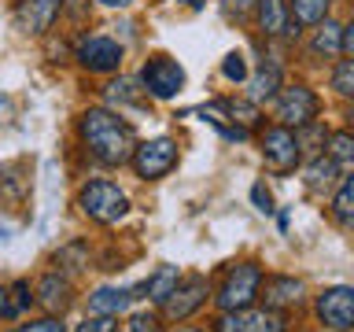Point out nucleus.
<instances>
[{"instance_id": "1", "label": "nucleus", "mask_w": 354, "mask_h": 332, "mask_svg": "<svg viewBox=\"0 0 354 332\" xmlns=\"http://www.w3.org/2000/svg\"><path fill=\"white\" fill-rule=\"evenodd\" d=\"M77 137H82L85 151L104 166L129 163L133 148H137V133H133V126L126 118H118L115 111H107V107H88L85 115L77 118Z\"/></svg>"}, {"instance_id": "2", "label": "nucleus", "mask_w": 354, "mask_h": 332, "mask_svg": "<svg viewBox=\"0 0 354 332\" xmlns=\"http://www.w3.org/2000/svg\"><path fill=\"white\" fill-rule=\"evenodd\" d=\"M262 266L259 262H236L229 266L225 277H221V288L214 295L218 310H243V306H254V299L262 292Z\"/></svg>"}, {"instance_id": "3", "label": "nucleus", "mask_w": 354, "mask_h": 332, "mask_svg": "<svg viewBox=\"0 0 354 332\" xmlns=\"http://www.w3.org/2000/svg\"><path fill=\"white\" fill-rule=\"evenodd\" d=\"M77 207H82L85 218L100 221V225H115V221L126 218L129 199L115 181H88L82 192H77Z\"/></svg>"}, {"instance_id": "4", "label": "nucleus", "mask_w": 354, "mask_h": 332, "mask_svg": "<svg viewBox=\"0 0 354 332\" xmlns=\"http://www.w3.org/2000/svg\"><path fill=\"white\" fill-rule=\"evenodd\" d=\"M214 332H288V317L270 306L221 310L214 321Z\"/></svg>"}, {"instance_id": "5", "label": "nucleus", "mask_w": 354, "mask_h": 332, "mask_svg": "<svg viewBox=\"0 0 354 332\" xmlns=\"http://www.w3.org/2000/svg\"><path fill=\"white\" fill-rule=\"evenodd\" d=\"M259 148H262V159L273 174H292L299 159H303V148H299V137L288 126H270L262 129L259 137Z\"/></svg>"}, {"instance_id": "6", "label": "nucleus", "mask_w": 354, "mask_h": 332, "mask_svg": "<svg viewBox=\"0 0 354 332\" xmlns=\"http://www.w3.org/2000/svg\"><path fill=\"white\" fill-rule=\"evenodd\" d=\"M140 85L155 100H174L185 89V66L177 59H170V55H151L140 66Z\"/></svg>"}, {"instance_id": "7", "label": "nucleus", "mask_w": 354, "mask_h": 332, "mask_svg": "<svg viewBox=\"0 0 354 332\" xmlns=\"http://www.w3.org/2000/svg\"><path fill=\"white\" fill-rule=\"evenodd\" d=\"M133 170H137L140 181H159L177 166V144L170 137H155V140H144L133 148Z\"/></svg>"}, {"instance_id": "8", "label": "nucleus", "mask_w": 354, "mask_h": 332, "mask_svg": "<svg viewBox=\"0 0 354 332\" xmlns=\"http://www.w3.org/2000/svg\"><path fill=\"white\" fill-rule=\"evenodd\" d=\"M317 107H321V100L310 85H284L277 93V118L288 129H303L306 122H314Z\"/></svg>"}, {"instance_id": "9", "label": "nucleus", "mask_w": 354, "mask_h": 332, "mask_svg": "<svg viewBox=\"0 0 354 332\" xmlns=\"http://www.w3.org/2000/svg\"><path fill=\"white\" fill-rule=\"evenodd\" d=\"M317 317L332 332H351L354 329V288H347V284L325 288L317 295Z\"/></svg>"}, {"instance_id": "10", "label": "nucleus", "mask_w": 354, "mask_h": 332, "mask_svg": "<svg viewBox=\"0 0 354 332\" xmlns=\"http://www.w3.org/2000/svg\"><path fill=\"white\" fill-rule=\"evenodd\" d=\"M207 295H210V284H207L203 273L181 277V281H177V288L170 292V299L162 303V310H166V317H170V321H188L199 306L207 303Z\"/></svg>"}, {"instance_id": "11", "label": "nucleus", "mask_w": 354, "mask_h": 332, "mask_svg": "<svg viewBox=\"0 0 354 332\" xmlns=\"http://www.w3.org/2000/svg\"><path fill=\"white\" fill-rule=\"evenodd\" d=\"M77 63L88 74H111L122 66V44L115 37H85L77 44Z\"/></svg>"}, {"instance_id": "12", "label": "nucleus", "mask_w": 354, "mask_h": 332, "mask_svg": "<svg viewBox=\"0 0 354 332\" xmlns=\"http://www.w3.org/2000/svg\"><path fill=\"white\" fill-rule=\"evenodd\" d=\"M259 299L270 310H292L306 299V284L299 281V277H284V273H273V277H262V292Z\"/></svg>"}, {"instance_id": "13", "label": "nucleus", "mask_w": 354, "mask_h": 332, "mask_svg": "<svg viewBox=\"0 0 354 332\" xmlns=\"http://www.w3.org/2000/svg\"><path fill=\"white\" fill-rule=\"evenodd\" d=\"M63 11V0H19L15 26L22 33H48Z\"/></svg>"}, {"instance_id": "14", "label": "nucleus", "mask_w": 354, "mask_h": 332, "mask_svg": "<svg viewBox=\"0 0 354 332\" xmlns=\"http://www.w3.org/2000/svg\"><path fill=\"white\" fill-rule=\"evenodd\" d=\"M254 15L266 37H299V26L288 15V0H254Z\"/></svg>"}, {"instance_id": "15", "label": "nucleus", "mask_w": 354, "mask_h": 332, "mask_svg": "<svg viewBox=\"0 0 354 332\" xmlns=\"http://www.w3.org/2000/svg\"><path fill=\"white\" fill-rule=\"evenodd\" d=\"M33 299H37V303H41L44 310H48L52 317H59L63 310L74 303V288H71V277H63L59 270H55V273H44L41 281H37V295H33Z\"/></svg>"}, {"instance_id": "16", "label": "nucleus", "mask_w": 354, "mask_h": 332, "mask_svg": "<svg viewBox=\"0 0 354 332\" xmlns=\"http://www.w3.org/2000/svg\"><path fill=\"white\" fill-rule=\"evenodd\" d=\"M144 284L140 288H96L88 295V314H104V317H118L133 299H140Z\"/></svg>"}, {"instance_id": "17", "label": "nucleus", "mask_w": 354, "mask_h": 332, "mask_svg": "<svg viewBox=\"0 0 354 332\" xmlns=\"http://www.w3.org/2000/svg\"><path fill=\"white\" fill-rule=\"evenodd\" d=\"M306 188L314 196H328V192H336V185H339V166L328 159V155H314V159L306 163Z\"/></svg>"}, {"instance_id": "18", "label": "nucleus", "mask_w": 354, "mask_h": 332, "mask_svg": "<svg viewBox=\"0 0 354 332\" xmlns=\"http://www.w3.org/2000/svg\"><path fill=\"white\" fill-rule=\"evenodd\" d=\"M177 281H181V270H177V266H159V270L144 281V295H148L151 303L162 306L166 299H170V292L177 288Z\"/></svg>"}, {"instance_id": "19", "label": "nucleus", "mask_w": 354, "mask_h": 332, "mask_svg": "<svg viewBox=\"0 0 354 332\" xmlns=\"http://www.w3.org/2000/svg\"><path fill=\"white\" fill-rule=\"evenodd\" d=\"M248 89H251V104H262V100H273L277 89H281V66L277 63H262L259 74L248 77Z\"/></svg>"}, {"instance_id": "20", "label": "nucleus", "mask_w": 354, "mask_h": 332, "mask_svg": "<svg viewBox=\"0 0 354 332\" xmlns=\"http://www.w3.org/2000/svg\"><path fill=\"white\" fill-rule=\"evenodd\" d=\"M332 218H336L339 225L354 229V174H347L336 185V196H332Z\"/></svg>"}, {"instance_id": "21", "label": "nucleus", "mask_w": 354, "mask_h": 332, "mask_svg": "<svg viewBox=\"0 0 354 332\" xmlns=\"http://www.w3.org/2000/svg\"><path fill=\"white\" fill-rule=\"evenodd\" d=\"M288 15L295 26H317L328 19V0H288Z\"/></svg>"}, {"instance_id": "22", "label": "nucleus", "mask_w": 354, "mask_h": 332, "mask_svg": "<svg viewBox=\"0 0 354 332\" xmlns=\"http://www.w3.org/2000/svg\"><path fill=\"white\" fill-rule=\"evenodd\" d=\"M328 159L339 166V174H354V133H328Z\"/></svg>"}, {"instance_id": "23", "label": "nucleus", "mask_w": 354, "mask_h": 332, "mask_svg": "<svg viewBox=\"0 0 354 332\" xmlns=\"http://www.w3.org/2000/svg\"><path fill=\"white\" fill-rule=\"evenodd\" d=\"M343 52V26L339 22H317V33H314V55H339Z\"/></svg>"}, {"instance_id": "24", "label": "nucleus", "mask_w": 354, "mask_h": 332, "mask_svg": "<svg viewBox=\"0 0 354 332\" xmlns=\"http://www.w3.org/2000/svg\"><path fill=\"white\" fill-rule=\"evenodd\" d=\"M55 266H59V273H82L85 266H88V248L82 240H74V243H66V248L55 251Z\"/></svg>"}, {"instance_id": "25", "label": "nucleus", "mask_w": 354, "mask_h": 332, "mask_svg": "<svg viewBox=\"0 0 354 332\" xmlns=\"http://www.w3.org/2000/svg\"><path fill=\"white\" fill-rule=\"evenodd\" d=\"M107 104H118V107H140L144 96L137 93V82H129V77H118V82H111L104 89Z\"/></svg>"}, {"instance_id": "26", "label": "nucleus", "mask_w": 354, "mask_h": 332, "mask_svg": "<svg viewBox=\"0 0 354 332\" xmlns=\"http://www.w3.org/2000/svg\"><path fill=\"white\" fill-rule=\"evenodd\" d=\"M225 107H229V122L236 129H254L262 122V115H259V107L251 104V100H225Z\"/></svg>"}, {"instance_id": "27", "label": "nucleus", "mask_w": 354, "mask_h": 332, "mask_svg": "<svg viewBox=\"0 0 354 332\" xmlns=\"http://www.w3.org/2000/svg\"><path fill=\"white\" fill-rule=\"evenodd\" d=\"M33 303V292H30V281H15L8 288V303H4V310H0V317H8V321H15L22 310H26Z\"/></svg>"}, {"instance_id": "28", "label": "nucleus", "mask_w": 354, "mask_h": 332, "mask_svg": "<svg viewBox=\"0 0 354 332\" xmlns=\"http://www.w3.org/2000/svg\"><path fill=\"white\" fill-rule=\"evenodd\" d=\"M332 89H336L339 96L354 100V59L336 63V71H332Z\"/></svg>"}, {"instance_id": "29", "label": "nucleus", "mask_w": 354, "mask_h": 332, "mask_svg": "<svg viewBox=\"0 0 354 332\" xmlns=\"http://www.w3.org/2000/svg\"><path fill=\"white\" fill-rule=\"evenodd\" d=\"M221 74H225L229 82H248V59H243V52H229L225 59H221Z\"/></svg>"}, {"instance_id": "30", "label": "nucleus", "mask_w": 354, "mask_h": 332, "mask_svg": "<svg viewBox=\"0 0 354 332\" xmlns=\"http://www.w3.org/2000/svg\"><path fill=\"white\" fill-rule=\"evenodd\" d=\"M115 321H118V317L93 314V317H85V321H82V325H77L74 332H115Z\"/></svg>"}, {"instance_id": "31", "label": "nucleus", "mask_w": 354, "mask_h": 332, "mask_svg": "<svg viewBox=\"0 0 354 332\" xmlns=\"http://www.w3.org/2000/svg\"><path fill=\"white\" fill-rule=\"evenodd\" d=\"M11 332H63V321L59 317H37V321H30V325H19V329H11Z\"/></svg>"}, {"instance_id": "32", "label": "nucleus", "mask_w": 354, "mask_h": 332, "mask_svg": "<svg viewBox=\"0 0 354 332\" xmlns=\"http://www.w3.org/2000/svg\"><path fill=\"white\" fill-rule=\"evenodd\" d=\"M251 203L262 210V214H273V196H270V188H266L262 181L259 185H251Z\"/></svg>"}, {"instance_id": "33", "label": "nucleus", "mask_w": 354, "mask_h": 332, "mask_svg": "<svg viewBox=\"0 0 354 332\" xmlns=\"http://www.w3.org/2000/svg\"><path fill=\"white\" fill-rule=\"evenodd\" d=\"M126 332H159V317L155 314H133Z\"/></svg>"}, {"instance_id": "34", "label": "nucleus", "mask_w": 354, "mask_h": 332, "mask_svg": "<svg viewBox=\"0 0 354 332\" xmlns=\"http://www.w3.org/2000/svg\"><path fill=\"white\" fill-rule=\"evenodd\" d=\"M251 8H254V0H225V4H221L225 19H248Z\"/></svg>"}, {"instance_id": "35", "label": "nucleus", "mask_w": 354, "mask_h": 332, "mask_svg": "<svg viewBox=\"0 0 354 332\" xmlns=\"http://www.w3.org/2000/svg\"><path fill=\"white\" fill-rule=\"evenodd\" d=\"M343 55H347V59H354V19L343 26Z\"/></svg>"}, {"instance_id": "36", "label": "nucleus", "mask_w": 354, "mask_h": 332, "mask_svg": "<svg viewBox=\"0 0 354 332\" xmlns=\"http://www.w3.org/2000/svg\"><path fill=\"white\" fill-rule=\"evenodd\" d=\"M85 4H88V0H63V8L71 11V15H82V11H85Z\"/></svg>"}, {"instance_id": "37", "label": "nucleus", "mask_w": 354, "mask_h": 332, "mask_svg": "<svg viewBox=\"0 0 354 332\" xmlns=\"http://www.w3.org/2000/svg\"><path fill=\"white\" fill-rule=\"evenodd\" d=\"M100 4H104V8H129L133 0H100Z\"/></svg>"}, {"instance_id": "38", "label": "nucleus", "mask_w": 354, "mask_h": 332, "mask_svg": "<svg viewBox=\"0 0 354 332\" xmlns=\"http://www.w3.org/2000/svg\"><path fill=\"white\" fill-rule=\"evenodd\" d=\"M4 303H8V288L0 284V310H4Z\"/></svg>"}, {"instance_id": "39", "label": "nucleus", "mask_w": 354, "mask_h": 332, "mask_svg": "<svg viewBox=\"0 0 354 332\" xmlns=\"http://www.w3.org/2000/svg\"><path fill=\"white\" fill-rule=\"evenodd\" d=\"M347 122H351V133H354V104L347 107Z\"/></svg>"}, {"instance_id": "40", "label": "nucleus", "mask_w": 354, "mask_h": 332, "mask_svg": "<svg viewBox=\"0 0 354 332\" xmlns=\"http://www.w3.org/2000/svg\"><path fill=\"white\" fill-rule=\"evenodd\" d=\"M181 4H188V8H203V0H181Z\"/></svg>"}, {"instance_id": "41", "label": "nucleus", "mask_w": 354, "mask_h": 332, "mask_svg": "<svg viewBox=\"0 0 354 332\" xmlns=\"http://www.w3.org/2000/svg\"><path fill=\"white\" fill-rule=\"evenodd\" d=\"M177 332H199V329H177Z\"/></svg>"}]
</instances>
